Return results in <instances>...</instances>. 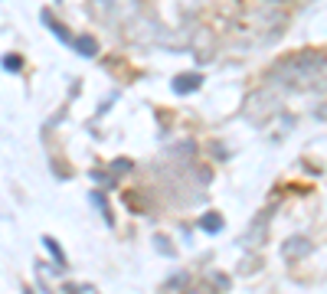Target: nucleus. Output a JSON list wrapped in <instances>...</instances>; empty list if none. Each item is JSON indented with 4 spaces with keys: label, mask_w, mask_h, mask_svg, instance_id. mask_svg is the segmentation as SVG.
<instances>
[{
    "label": "nucleus",
    "mask_w": 327,
    "mask_h": 294,
    "mask_svg": "<svg viewBox=\"0 0 327 294\" xmlns=\"http://www.w3.org/2000/svg\"><path fill=\"white\" fill-rule=\"evenodd\" d=\"M72 43H76V49L82 56H95L98 53V43L92 39V36H79V39H72Z\"/></svg>",
    "instance_id": "obj_3"
},
{
    "label": "nucleus",
    "mask_w": 327,
    "mask_h": 294,
    "mask_svg": "<svg viewBox=\"0 0 327 294\" xmlns=\"http://www.w3.org/2000/svg\"><path fill=\"white\" fill-rule=\"evenodd\" d=\"M200 226L206 229V232H216V229L223 226V219H219V216H203V222H200Z\"/></svg>",
    "instance_id": "obj_4"
},
{
    "label": "nucleus",
    "mask_w": 327,
    "mask_h": 294,
    "mask_svg": "<svg viewBox=\"0 0 327 294\" xmlns=\"http://www.w3.org/2000/svg\"><path fill=\"white\" fill-rule=\"evenodd\" d=\"M327 65L324 56H317V53H305V56H294V59H288V62L278 69V76H285V72H294L291 82H298V76L307 78V76H314V72H321Z\"/></svg>",
    "instance_id": "obj_1"
},
{
    "label": "nucleus",
    "mask_w": 327,
    "mask_h": 294,
    "mask_svg": "<svg viewBox=\"0 0 327 294\" xmlns=\"http://www.w3.org/2000/svg\"><path fill=\"white\" fill-rule=\"evenodd\" d=\"M46 249H49V252H53V255H56V258L62 261V252H59V245H56V242H53V239H46Z\"/></svg>",
    "instance_id": "obj_6"
},
{
    "label": "nucleus",
    "mask_w": 327,
    "mask_h": 294,
    "mask_svg": "<svg viewBox=\"0 0 327 294\" xmlns=\"http://www.w3.org/2000/svg\"><path fill=\"white\" fill-rule=\"evenodd\" d=\"M193 88H200V76H177L174 78V92H180V95H186V92H193Z\"/></svg>",
    "instance_id": "obj_2"
},
{
    "label": "nucleus",
    "mask_w": 327,
    "mask_h": 294,
    "mask_svg": "<svg viewBox=\"0 0 327 294\" xmlns=\"http://www.w3.org/2000/svg\"><path fill=\"white\" fill-rule=\"evenodd\" d=\"M3 65H7V69H20V56H7Z\"/></svg>",
    "instance_id": "obj_5"
}]
</instances>
